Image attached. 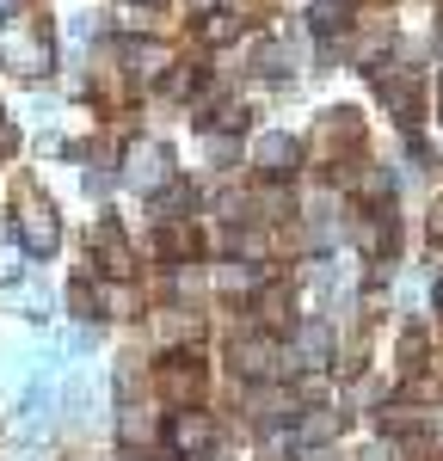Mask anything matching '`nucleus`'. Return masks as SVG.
<instances>
[{"instance_id":"f257e3e1","label":"nucleus","mask_w":443,"mask_h":461,"mask_svg":"<svg viewBox=\"0 0 443 461\" xmlns=\"http://www.w3.org/2000/svg\"><path fill=\"white\" fill-rule=\"evenodd\" d=\"M0 68L32 74V80L56 68V37L37 13H6L0 19Z\"/></svg>"},{"instance_id":"a211bd4d","label":"nucleus","mask_w":443,"mask_h":461,"mask_svg":"<svg viewBox=\"0 0 443 461\" xmlns=\"http://www.w3.org/2000/svg\"><path fill=\"white\" fill-rule=\"evenodd\" d=\"M332 430H339V419H321V412L302 419V437H308V443H332Z\"/></svg>"},{"instance_id":"f8f14e48","label":"nucleus","mask_w":443,"mask_h":461,"mask_svg":"<svg viewBox=\"0 0 443 461\" xmlns=\"http://www.w3.org/2000/svg\"><path fill=\"white\" fill-rule=\"evenodd\" d=\"M99 265H105V277H130V247L117 240V234H99Z\"/></svg>"},{"instance_id":"b1692460","label":"nucleus","mask_w":443,"mask_h":461,"mask_svg":"<svg viewBox=\"0 0 443 461\" xmlns=\"http://www.w3.org/2000/svg\"><path fill=\"white\" fill-rule=\"evenodd\" d=\"M431 234H438V240H443V203H438V210H431Z\"/></svg>"},{"instance_id":"9d476101","label":"nucleus","mask_w":443,"mask_h":461,"mask_svg":"<svg viewBox=\"0 0 443 461\" xmlns=\"http://www.w3.org/2000/svg\"><path fill=\"white\" fill-rule=\"evenodd\" d=\"M234 363H240L247 375H271V369H277V345H271V339H247V345L234 351Z\"/></svg>"},{"instance_id":"f3484780","label":"nucleus","mask_w":443,"mask_h":461,"mask_svg":"<svg viewBox=\"0 0 443 461\" xmlns=\"http://www.w3.org/2000/svg\"><path fill=\"white\" fill-rule=\"evenodd\" d=\"M382 425H388V430H419V425H425V412H412V406H388Z\"/></svg>"},{"instance_id":"1a4fd4ad","label":"nucleus","mask_w":443,"mask_h":461,"mask_svg":"<svg viewBox=\"0 0 443 461\" xmlns=\"http://www.w3.org/2000/svg\"><path fill=\"white\" fill-rule=\"evenodd\" d=\"M375 93H382V105L394 111V117H412V99H419V86H412L406 74H382V80H375Z\"/></svg>"},{"instance_id":"5701e85b","label":"nucleus","mask_w":443,"mask_h":461,"mask_svg":"<svg viewBox=\"0 0 443 461\" xmlns=\"http://www.w3.org/2000/svg\"><path fill=\"white\" fill-rule=\"evenodd\" d=\"M357 461H394V449H388V443H369V449H364Z\"/></svg>"},{"instance_id":"0eeeda50","label":"nucleus","mask_w":443,"mask_h":461,"mask_svg":"<svg viewBox=\"0 0 443 461\" xmlns=\"http://www.w3.org/2000/svg\"><path fill=\"white\" fill-rule=\"evenodd\" d=\"M290 363H308V369H321V363H332V326H327V320H308V326L295 332Z\"/></svg>"},{"instance_id":"f03ea898","label":"nucleus","mask_w":443,"mask_h":461,"mask_svg":"<svg viewBox=\"0 0 443 461\" xmlns=\"http://www.w3.org/2000/svg\"><path fill=\"white\" fill-rule=\"evenodd\" d=\"M19 247L32 258H50L62 247V221L50 210V197H37V191H19Z\"/></svg>"},{"instance_id":"412c9836","label":"nucleus","mask_w":443,"mask_h":461,"mask_svg":"<svg viewBox=\"0 0 443 461\" xmlns=\"http://www.w3.org/2000/svg\"><path fill=\"white\" fill-rule=\"evenodd\" d=\"M203 154H210L216 167H228V160H234V142H222V136H210V142H203Z\"/></svg>"},{"instance_id":"2eb2a0df","label":"nucleus","mask_w":443,"mask_h":461,"mask_svg":"<svg viewBox=\"0 0 443 461\" xmlns=\"http://www.w3.org/2000/svg\"><path fill=\"white\" fill-rule=\"evenodd\" d=\"M258 320L265 326H290V302L284 295H258Z\"/></svg>"},{"instance_id":"39448f33","label":"nucleus","mask_w":443,"mask_h":461,"mask_svg":"<svg viewBox=\"0 0 443 461\" xmlns=\"http://www.w3.org/2000/svg\"><path fill=\"white\" fill-rule=\"evenodd\" d=\"M253 160H258V173H271V178H290L295 167H302V142H295V136H284V130H271V136H258Z\"/></svg>"},{"instance_id":"bb28decb","label":"nucleus","mask_w":443,"mask_h":461,"mask_svg":"<svg viewBox=\"0 0 443 461\" xmlns=\"http://www.w3.org/2000/svg\"><path fill=\"white\" fill-rule=\"evenodd\" d=\"M123 461H142V456H123Z\"/></svg>"},{"instance_id":"20e7f679","label":"nucleus","mask_w":443,"mask_h":461,"mask_svg":"<svg viewBox=\"0 0 443 461\" xmlns=\"http://www.w3.org/2000/svg\"><path fill=\"white\" fill-rule=\"evenodd\" d=\"M210 443H216L210 412H179V419L167 425V449H173V456H210Z\"/></svg>"},{"instance_id":"9b49d317","label":"nucleus","mask_w":443,"mask_h":461,"mask_svg":"<svg viewBox=\"0 0 443 461\" xmlns=\"http://www.w3.org/2000/svg\"><path fill=\"white\" fill-rule=\"evenodd\" d=\"M130 62H136V74H142V80H154V74L160 68H173V56H167V43H130Z\"/></svg>"},{"instance_id":"dca6fc26","label":"nucleus","mask_w":443,"mask_h":461,"mask_svg":"<svg viewBox=\"0 0 443 461\" xmlns=\"http://www.w3.org/2000/svg\"><path fill=\"white\" fill-rule=\"evenodd\" d=\"M364 247H369V252H388V247H394V221H388V215L364 228Z\"/></svg>"},{"instance_id":"6ab92c4d","label":"nucleus","mask_w":443,"mask_h":461,"mask_svg":"<svg viewBox=\"0 0 443 461\" xmlns=\"http://www.w3.org/2000/svg\"><path fill=\"white\" fill-rule=\"evenodd\" d=\"M234 32H240V19H228V13H210V25H203L210 43H222V37H234Z\"/></svg>"},{"instance_id":"a878e982","label":"nucleus","mask_w":443,"mask_h":461,"mask_svg":"<svg viewBox=\"0 0 443 461\" xmlns=\"http://www.w3.org/2000/svg\"><path fill=\"white\" fill-rule=\"evenodd\" d=\"M308 461H332V456H308Z\"/></svg>"},{"instance_id":"4468645a","label":"nucleus","mask_w":443,"mask_h":461,"mask_svg":"<svg viewBox=\"0 0 443 461\" xmlns=\"http://www.w3.org/2000/svg\"><path fill=\"white\" fill-rule=\"evenodd\" d=\"M19 271H25V247L0 240V284H19Z\"/></svg>"},{"instance_id":"4be33fe9","label":"nucleus","mask_w":443,"mask_h":461,"mask_svg":"<svg viewBox=\"0 0 443 461\" xmlns=\"http://www.w3.org/2000/svg\"><path fill=\"white\" fill-rule=\"evenodd\" d=\"M13 148H19V130H13V123L0 117V154H13Z\"/></svg>"},{"instance_id":"7ed1b4c3","label":"nucleus","mask_w":443,"mask_h":461,"mask_svg":"<svg viewBox=\"0 0 443 461\" xmlns=\"http://www.w3.org/2000/svg\"><path fill=\"white\" fill-rule=\"evenodd\" d=\"M123 173H130V185H136V191H160V185H167V173H173V154H167L160 142H130Z\"/></svg>"},{"instance_id":"ddd939ff","label":"nucleus","mask_w":443,"mask_h":461,"mask_svg":"<svg viewBox=\"0 0 443 461\" xmlns=\"http://www.w3.org/2000/svg\"><path fill=\"white\" fill-rule=\"evenodd\" d=\"M345 13H351V0H321V6H314V32H321V37L345 32V25H351Z\"/></svg>"},{"instance_id":"423d86ee","label":"nucleus","mask_w":443,"mask_h":461,"mask_svg":"<svg viewBox=\"0 0 443 461\" xmlns=\"http://www.w3.org/2000/svg\"><path fill=\"white\" fill-rule=\"evenodd\" d=\"M160 393H167V400H179V406L203 400V369H197V357H173V363L160 369Z\"/></svg>"},{"instance_id":"393cba45","label":"nucleus","mask_w":443,"mask_h":461,"mask_svg":"<svg viewBox=\"0 0 443 461\" xmlns=\"http://www.w3.org/2000/svg\"><path fill=\"white\" fill-rule=\"evenodd\" d=\"M191 13H216V0H191Z\"/></svg>"},{"instance_id":"aec40b11","label":"nucleus","mask_w":443,"mask_h":461,"mask_svg":"<svg viewBox=\"0 0 443 461\" xmlns=\"http://www.w3.org/2000/svg\"><path fill=\"white\" fill-rule=\"evenodd\" d=\"M191 86H197V74H191V68L167 74V93H173V99H185V93H191Z\"/></svg>"},{"instance_id":"6e6552de","label":"nucleus","mask_w":443,"mask_h":461,"mask_svg":"<svg viewBox=\"0 0 443 461\" xmlns=\"http://www.w3.org/2000/svg\"><path fill=\"white\" fill-rule=\"evenodd\" d=\"M50 406H56V363H43V369H37L32 393H25V425L50 419Z\"/></svg>"}]
</instances>
